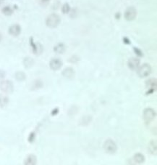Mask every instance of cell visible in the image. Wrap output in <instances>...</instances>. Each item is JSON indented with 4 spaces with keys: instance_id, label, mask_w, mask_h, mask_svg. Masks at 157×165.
Here are the masks:
<instances>
[{
    "instance_id": "1",
    "label": "cell",
    "mask_w": 157,
    "mask_h": 165,
    "mask_svg": "<svg viewBox=\"0 0 157 165\" xmlns=\"http://www.w3.org/2000/svg\"><path fill=\"white\" fill-rule=\"evenodd\" d=\"M60 22H61V18L59 16L55 13H52L46 18V25L50 28H54L59 25Z\"/></svg>"
},
{
    "instance_id": "2",
    "label": "cell",
    "mask_w": 157,
    "mask_h": 165,
    "mask_svg": "<svg viewBox=\"0 0 157 165\" xmlns=\"http://www.w3.org/2000/svg\"><path fill=\"white\" fill-rule=\"evenodd\" d=\"M104 150L106 154H114L117 151V145L115 142L112 139H106L103 145Z\"/></svg>"
},
{
    "instance_id": "3",
    "label": "cell",
    "mask_w": 157,
    "mask_h": 165,
    "mask_svg": "<svg viewBox=\"0 0 157 165\" xmlns=\"http://www.w3.org/2000/svg\"><path fill=\"white\" fill-rule=\"evenodd\" d=\"M156 116V114L155 110L151 108H145L143 112V118L146 123H151L154 120Z\"/></svg>"
},
{
    "instance_id": "4",
    "label": "cell",
    "mask_w": 157,
    "mask_h": 165,
    "mask_svg": "<svg viewBox=\"0 0 157 165\" xmlns=\"http://www.w3.org/2000/svg\"><path fill=\"white\" fill-rule=\"evenodd\" d=\"M0 90L5 93H12L14 91V85L10 80H2L0 81Z\"/></svg>"
},
{
    "instance_id": "5",
    "label": "cell",
    "mask_w": 157,
    "mask_h": 165,
    "mask_svg": "<svg viewBox=\"0 0 157 165\" xmlns=\"http://www.w3.org/2000/svg\"><path fill=\"white\" fill-rule=\"evenodd\" d=\"M151 65L148 63H144L141 66L138 68V75L140 78H145L149 76L151 73Z\"/></svg>"
},
{
    "instance_id": "6",
    "label": "cell",
    "mask_w": 157,
    "mask_h": 165,
    "mask_svg": "<svg viewBox=\"0 0 157 165\" xmlns=\"http://www.w3.org/2000/svg\"><path fill=\"white\" fill-rule=\"evenodd\" d=\"M125 18L128 21H132L135 20L137 16V10L134 7H129L126 9L125 12Z\"/></svg>"
},
{
    "instance_id": "7",
    "label": "cell",
    "mask_w": 157,
    "mask_h": 165,
    "mask_svg": "<svg viewBox=\"0 0 157 165\" xmlns=\"http://www.w3.org/2000/svg\"><path fill=\"white\" fill-rule=\"evenodd\" d=\"M146 85L147 87H148V90L147 91L146 95H148L153 94L154 92H155L156 90L157 87L156 79L155 78L149 79L147 80V81H146Z\"/></svg>"
},
{
    "instance_id": "8",
    "label": "cell",
    "mask_w": 157,
    "mask_h": 165,
    "mask_svg": "<svg viewBox=\"0 0 157 165\" xmlns=\"http://www.w3.org/2000/svg\"><path fill=\"white\" fill-rule=\"evenodd\" d=\"M30 44L32 47V50L33 54L35 55H40L43 52V47L40 43H35L33 41V37H31L30 39Z\"/></svg>"
},
{
    "instance_id": "9",
    "label": "cell",
    "mask_w": 157,
    "mask_h": 165,
    "mask_svg": "<svg viewBox=\"0 0 157 165\" xmlns=\"http://www.w3.org/2000/svg\"><path fill=\"white\" fill-rule=\"evenodd\" d=\"M140 63V61L138 58H130L128 61V66L130 69L132 71L137 70Z\"/></svg>"
},
{
    "instance_id": "10",
    "label": "cell",
    "mask_w": 157,
    "mask_h": 165,
    "mask_svg": "<svg viewBox=\"0 0 157 165\" xmlns=\"http://www.w3.org/2000/svg\"><path fill=\"white\" fill-rule=\"evenodd\" d=\"M50 69L53 71H57L62 66V61L59 58H53L49 62Z\"/></svg>"
},
{
    "instance_id": "11",
    "label": "cell",
    "mask_w": 157,
    "mask_h": 165,
    "mask_svg": "<svg viewBox=\"0 0 157 165\" xmlns=\"http://www.w3.org/2000/svg\"><path fill=\"white\" fill-rule=\"evenodd\" d=\"M62 74L65 78L68 79H72L75 76V72L72 67H67L62 71Z\"/></svg>"
},
{
    "instance_id": "12",
    "label": "cell",
    "mask_w": 157,
    "mask_h": 165,
    "mask_svg": "<svg viewBox=\"0 0 157 165\" xmlns=\"http://www.w3.org/2000/svg\"><path fill=\"white\" fill-rule=\"evenodd\" d=\"M21 33V27L18 24H13L9 28V34L13 36H17Z\"/></svg>"
},
{
    "instance_id": "13",
    "label": "cell",
    "mask_w": 157,
    "mask_h": 165,
    "mask_svg": "<svg viewBox=\"0 0 157 165\" xmlns=\"http://www.w3.org/2000/svg\"><path fill=\"white\" fill-rule=\"evenodd\" d=\"M93 120L92 116L91 115H86L82 117L79 120V125L82 127L88 126L91 123Z\"/></svg>"
},
{
    "instance_id": "14",
    "label": "cell",
    "mask_w": 157,
    "mask_h": 165,
    "mask_svg": "<svg viewBox=\"0 0 157 165\" xmlns=\"http://www.w3.org/2000/svg\"><path fill=\"white\" fill-rule=\"evenodd\" d=\"M25 165H35L37 164V158L34 154H29L24 160Z\"/></svg>"
},
{
    "instance_id": "15",
    "label": "cell",
    "mask_w": 157,
    "mask_h": 165,
    "mask_svg": "<svg viewBox=\"0 0 157 165\" xmlns=\"http://www.w3.org/2000/svg\"><path fill=\"white\" fill-rule=\"evenodd\" d=\"M133 161H134L135 163L138 164H143L145 162V156L144 155L142 154L141 153H137L136 154L133 156Z\"/></svg>"
},
{
    "instance_id": "16",
    "label": "cell",
    "mask_w": 157,
    "mask_h": 165,
    "mask_svg": "<svg viewBox=\"0 0 157 165\" xmlns=\"http://www.w3.org/2000/svg\"><path fill=\"white\" fill-rule=\"evenodd\" d=\"M148 150H149V152L151 153L152 155H154V156H156V151H157L156 140H152L150 141L149 145H148Z\"/></svg>"
},
{
    "instance_id": "17",
    "label": "cell",
    "mask_w": 157,
    "mask_h": 165,
    "mask_svg": "<svg viewBox=\"0 0 157 165\" xmlns=\"http://www.w3.org/2000/svg\"><path fill=\"white\" fill-rule=\"evenodd\" d=\"M43 86V81L41 79H35L33 81L32 85H31V90H37L41 89Z\"/></svg>"
},
{
    "instance_id": "18",
    "label": "cell",
    "mask_w": 157,
    "mask_h": 165,
    "mask_svg": "<svg viewBox=\"0 0 157 165\" xmlns=\"http://www.w3.org/2000/svg\"><path fill=\"white\" fill-rule=\"evenodd\" d=\"M66 47L63 43H59L54 47V51L57 54H62L65 52Z\"/></svg>"
},
{
    "instance_id": "19",
    "label": "cell",
    "mask_w": 157,
    "mask_h": 165,
    "mask_svg": "<svg viewBox=\"0 0 157 165\" xmlns=\"http://www.w3.org/2000/svg\"><path fill=\"white\" fill-rule=\"evenodd\" d=\"M34 61L33 58H30V57H26L23 60V65L25 66L26 69H30L33 65Z\"/></svg>"
},
{
    "instance_id": "20",
    "label": "cell",
    "mask_w": 157,
    "mask_h": 165,
    "mask_svg": "<svg viewBox=\"0 0 157 165\" xmlns=\"http://www.w3.org/2000/svg\"><path fill=\"white\" fill-rule=\"evenodd\" d=\"M9 103V98L6 95H0V107L4 108Z\"/></svg>"
},
{
    "instance_id": "21",
    "label": "cell",
    "mask_w": 157,
    "mask_h": 165,
    "mask_svg": "<svg viewBox=\"0 0 157 165\" xmlns=\"http://www.w3.org/2000/svg\"><path fill=\"white\" fill-rule=\"evenodd\" d=\"M15 79L18 81H23L26 79V75L23 71H17L15 73Z\"/></svg>"
},
{
    "instance_id": "22",
    "label": "cell",
    "mask_w": 157,
    "mask_h": 165,
    "mask_svg": "<svg viewBox=\"0 0 157 165\" xmlns=\"http://www.w3.org/2000/svg\"><path fill=\"white\" fill-rule=\"evenodd\" d=\"M2 12L6 16H10L13 13V8L9 6H5L2 8Z\"/></svg>"
},
{
    "instance_id": "23",
    "label": "cell",
    "mask_w": 157,
    "mask_h": 165,
    "mask_svg": "<svg viewBox=\"0 0 157 165\" xmlns=\"http://www.w3.org/2000/svg\"><path fill=\"white\" fill-rule=\"evenodd\" d=\"M71 8L70 6L68 3H65L62 7V12L63 14H69V13L70 12Z\"/></svg>"
},
{
    "instance_id": "24",
    "label": "cell",
    "mask_w": 157,
    "mask_h": 165,
    "mask_svg": "<svg viewBox=\"0 0 157 165\" xmlns=\"http://www.w3.org/2000/svg\"><path fill=\"white\" fill-rule=\"evenodd\" d=\"M77 112H78V108L76 106H73L69 109V111H68V115L73 116L77 114Z\"/></svg>"
},
{
    "instance_id": "25",
    "label": "cell",
    "mask_w": 157,
    "mask_h": 165,
    "mask_svg": "<svg viewBox=\"0 0 157 165\" xmlns=\"http://www.w3.org/2000/svg\"><path fill=\"white\" fill-rule=\"evenodd\" d=\"M79 61H80V58H79V57L77 56V55H73V56L69 58V60H68V61H69V63H76L78 62Z\"/></svg>"
},
{
    "instance_id": "26",
    "label": "cell",
    "mask_w": 157,
    "mask_h": 165,
    "mask_svg": "<svg viewBox=\"0 0 157 165\" xmlns=\"http://www.w3.org/2000/svg\"><path fill=\"white\" fill-rule=\"evenodd\" d=\"M133 51H134V53H136V55H138V57H143V53L140 49L138 48V47H133Z\"/></svg>"
},
{
    "instance_id": "27",
    "label": "cell",
    "mask_w": 157,
    "mask_h": 165,
    "mask_svg": "<svg viewBox=\"0 0 157 165\" xmlns=\"http://www.w3.org/2000/svg\"><path fill=\"white\" fill-rule=\"evenodd\" d=\"M35 139V133H34V132L30 133L29 136H28V142L31 143H33L34 142Z\"/></svg>"
},
{
    "instance_id": "28",
    "label": "cell",
    "mask_w": 157,
    "mask_h": 165,
    "mask_svg": "<svg viewBox=\"0 0 157 165\" xmlns=\"http://www.w3.org/2000/svg\"><path fill=\"white\" fill-rule=\"evenodd\" d=\"M39 5L41 7H46L50 2V0H38Z\"/></svg>"
},
{
    "instance_id": "29",
    "label": "cell",
    "mask_w": 157,
    "mask_h": 165,
    "mask_svg": "<svg viewBox=\"0 0 157 165\" xmlns=\"http://www.w3.org/2000/svg\"><path fill=\"white\" fill-rule=\"evenodd\" d=\"M59 108H54L51 111V116H56V115H57L58 114V113H59Z\"/></svg>"
},
{
    "instance_id": "30",
    "label": "cell",
    "mask_w": 157,
    "mask_h": 165,
    "mask_svg": "<svg viewBox=\"0 0 157 165\" xmlns=\"http://www.w3.org/2000/svg\"><path fill=\"white\" fill-rule=\"evenodd\" d=\"M5 77V72L3 70H0V81L4 80Z\"/></svg>"
},
{
    "instance_id": "31",
    "label": "cell",
    "mask_w": 157,
    "mask_h": 165,
    "mask_svg": "<svg viewBox=\"0 0 157 165\" xmlns=\"http://www.w3.org/2000/svg\"><path fill=\"white\" fill-rule=\"evenodd\" d=\"M123 42L125 44H130V40L128 37H124Z\"/></svg>"
},
{
    "instance_id": "32",
    "label": "cell",
    "mask_w": 157,
    "mask_h": 165,
    "mask_svg": "<svg viewBox=\"0 0 157 165\" xmlns=\"http://www.w3.org/2000/svg\"><path fill=\"white\" fill-rule=\"evenodd\" d=\"M115 18H117V19H120V13H116Z\"/></svg>"
},
{
    "instance_id": "33",
    "label": "cell",
    "mask_w": 157,
    "mask_h": 165,
    "mask_svg": "<svg viewBox=\"0 0 157 165\" xmlns=\"http://www.w3.org/2000/svg\"><path fill=\"white\" fill-rule=\"evenodd\" d=\"M2 34L0 33V42L2 41Z\"/></svg>"
},
{
    "instance_id": "34",
    "label": "cell",
    "mask_w": 157,
    "mask_h": 165,
    "mask_svg": "<svg viewBox=\"0 0 157 165\" xmlns=\"http://www.w3.org/2000/svg\"><path fill=\"white\" fill-rule=\"evenodd\" d=\"M4 1H5V0H0V5H2L4 2Z\"/></svg>"
}]
</instances>
